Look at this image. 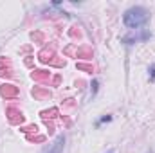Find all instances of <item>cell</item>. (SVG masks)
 <instances>
[{
  "instance_id": "4",
  "label": "cell",
  "mask_w": 155,
  "mask_h": 153,
  "mask_svg": "<svg viewBox=\"0 0 155 153\" xmlns=\"http://www.w3.org/2000/svg\"><path fill=\"white\" fill-rule=\"evenodd\" d=\"M0 94H2L5 99H11V97H16V96H18V88L13 86V85H2V86H0Z\"/></svg>"
},
{
  "instance_id": "10",
  "label": "cell",
  "mask_w": 155,
  "mask_h": 153,
  "mask_svg": "<svg viewBox=\"0 0 155 153\" xmlns=\"http://www.w3.org/2000/svg\"><path fill=\"white\" fill-rule=\"evenodd\" d=\"M27 141H35V142H43V141H45V137H43V135H36V137L29 135V137H27Z\"/></svg>"
},
{
  "instance_id": "6",
  "label": "cell",
  "mask_w": 155,
  "mask_h": 153,
  "mask_svg": "<svg viewBox=\"0 0 155 153\" xmlns=\"http://www.w3.org/2000/svg\"><path fill=\"white\" fill-rule=\"evenodd\" d=\"M33 96L38 97V99H51V92L45 90V88H40V86H35L33 88Z\"/></svg>"
},
{
  "instance_id": "3",
  "label": "cell",
  "mask_w": 155,
  "mask_h": 153,
  "mask_svg": "<svg viewBox=\"0 0 155 153\" xmlns=\"http://www.w3.org/2000/svg\"><path fill=\"white\" fill-rule=\"evenodd\" d=\"M5 115H7V119H9L11 124H22L24 122V115H22L20 110H16V108H7L5 110Z\"/></svg>"
},
{
  "instance_id": "9",
  "label": "cell",
  "mask_w": 155,
  "mask_h": 153,
  "mask_svg": "<svg viewBox=\"0 0 155 153\" xmlns=\"http://www.w3.org/2000/svg\"><path fill=\"white\" fill-rule=\"evenodd\" d=\"M78 70H87V72H94V67L92 65H87V63H78Z\"/></svg>"
},
{
  "instance_id": "5",
  "label": "cell",
  "mask_w": 155,
  "mask_h": 153,
  "mask_svg": "<svg viewBox=\"0 0 155 153\" xmlns=\"http://www.w3.org/2000/svg\"><path fill=\"white\" fill-rule=\"evenodd\" d=\"M31 77L35 81H47L51 77V72H47V70H33L31 72Z\"/></svg>"
},
{
  "instance_id": "13",
  "label": "cell",
  "mask_w": 155,
  "mask_h": 153,
  "mask_svg": "<svg viewBox=\"0 0 155 153\" xmlns=\"http://www.w3.org/2000/svg\"><path fill=\"white\" fill-rule=\"evenodd\" d=\"M31 38L36 40V41H41V40H43V36H41L40 33H33V34H31Z\"/></svg>"
},
{
  "instance_id": "1",
  "label": "cell",
  "mask_w": 155,
  "mask_h": 153,
  "mask_svg": "<svg viewBox=\"0 0 155 153\" xmlns=\"http://www.w3.org/2000/svg\"><path fill=\"white\" fill-rule=\"evenodd\" d=\"M150 15L144 7H132L124 13V25L126 27H141L148 22Z\"/></svg>"
},
{
  "instance_id": "12",
  "label": "cell",
  "mask_w": 155,
  "mask_h": 153,
  "mask_svg": "<svg viewBox=\"0 0 155 153\" xmlns=\"http://www.w3.org/2000/svg\"><path fill=\"white\" fill-rule=\"evenodd\" d=\"M78 56H92V52H90V49H81V50H78Z\"/></svg>"
},
{
  "instance_id": "11",
  "label": "cell",
  "mask_w": 155,
  "mask_h": 153,
  "mask_svg": "<svg viewBox=\"0 0 155 153\" xmlns=\"http://www.w3.org/2000/svg\"><path fill=\"white\" fill-rule=\"evenodd\" d=\"M36 130H38L36 124H35V126H25V128H22V132H25V133H33V132L36 133Z\"/></svg>"
},
{
  "instance_id": "2",
  "label": "cell",
  "mask_w": 155,
  "mask_h": 153,
  "mask_svg": "<svg viewBox=\"0 0 155 153\" xmlns=\"http://www.w3.org/2000/svg\"><path fill=\"white\" fill-rule=\"evenodd\" d=\"M38 60L41 63H51V65H56V67H63V65H65V61L56 60V54L52 52V49H43V50H40Z\"/></svg>"
},
{
  "instance_id": "8",
  "label": "cell",
  "mask_w": 155,
  "mask_h": 153,
  "mask_svg": "<svg viewBox=\"0 0 155 153\" xmlns=\"http://www.w3.org/2000/svg\"><path fill=\"white\" fill-rule=\"evenodd\" d=\"M41 117H43L45 121L58 117V108H51V110H45V112H41Z\"/></svg>"
},
{
  "instance_id": "7",
  "label": "cell",
  "mask_w": 155,
  "mask_h": 153,
  "mask_svg": "<svg viewBox=\"0 0 155 153\" xmlns=\"http://www.w3.org/2000/svg\"><path fill=\"white\" fill-rule=\"evenodd\" d=\"M63 144H65V139H63V137H58V141L54 142V146H52L47 153H60L63 150Z\"/></svg>"
}]
</instances>
